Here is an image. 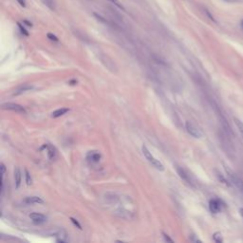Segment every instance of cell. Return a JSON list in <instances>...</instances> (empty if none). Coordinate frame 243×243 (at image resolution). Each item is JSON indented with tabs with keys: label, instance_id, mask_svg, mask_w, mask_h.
<instances>
[{
	"label": "cell",
	"instance_id": "obj_15",
	"mask_svg": "<svg viewBox=\"0 0 243 243\" xmlns=\"http://www.w3.org/2000/svg\"><path fill=\"white\" fill-rule=\"evenodd\" d=\"M151 163L154 165V167H155L156 169H158L159 171H163V170H164V166H163V164H162L160 161H158V160L155 159Z\"/></svg>",
	"mask_w": 243,
	"mask_h": 243
},
{
	"label": "cell",
	"instance_id": "obj_11",
	"mask_svg": "<svg viewBox=\"0 0 243 243\" xmlns=\"http://www.w3.org/2000/svg\"><path fill=\"white\" fill-rule=\"evenodd\" d=\"M46 147L48 148V157L50 159V160H54L56 158V155H57V151L56 149L52 146V145H46Z\"/></svg>",
	"mask_w": 243,
	"mask_h": 243
},
{
	"label": "cell",
	"instance_id": "obj_30",
	"mask_svg": "<svg viewBox=\"0 0 243 243\" xmlns=\"http://www.w3.org/2000/svg\"><path fill=\"white\" fill-rule=\"evenodd\" d=\"M239 212H240V214H241V216H243V208H241V209L239 210Z\"/></svg>",
	"mask_w": 243,
	"mask_h": 243
},
{
	"label": "cell",
	"instance_id": "obj_20",
	"mask_svg": "<svg viewBox=\"0 0 243 243\" xmlns=\"http://www.w3.org/2000/svg\"><path fill=\"white\" fill-rule=\"evenodd\" d=\"M25 177H26V182H27V184L28 185H31V182H32V180H31V174H30V172L26 169L25 170Z\"/></svg>",
	"mask_w": 243,
	"mask_h": 243
},
{
	"label": "cell",
	"instance_id": "obj_9",
	"mask_svg": "<svg viewBox=\"0 0 243 243\" xmlns=\"http://www.w3.org/2000/svg\"><path fill=\"white\" fill-rule=\"evenodd\" d=\"M21 180H22V176H21V171L19 167H15V188L18 189L21 184Z\"/></svg>",
	"mask_w": 243,
	"mask_h": 243
},
{
	"label": "cell",
	"instance_id": "obj_19",
	"mask_svg": "<svg viewBox=\"0 0 243 243\" xmlns=\"http://www.w3.org/2000/svg\"><path fill=\"white\" fill-rule=\"evenodd\" d=\"M17 26H18V28H19V30H20V31H21V33H22V34L26 35V36H29V31L26 30V28H25L22 24H20V23H17Z\"/></svg>",
	"mask_w": 243,
	"mask_h": 243
},
{
	"label": "cell",
	"instance_id": "obj_24",
	"mask_svg": "<svg viewBox=\"0 0 243 243\" xmlns=\"http://www.w3.org/2000/svg\"><path fill=\"white\" fill-rule=\"evenodd\" d=\"M162 235H163V237H164V239H165L166 241H168V242H174V240H173L172 238H170V237H168V235H166L165 233H162Z\"/></svg>",
	"mask_w": 243,
	"mask_h": 243
},
{
	"label": "cell",
	"instance_id": "obj_26",
	"mask_svg": "<svg viewBox=\"0 0 243 243\" xmlns=\"http://www.w3.org/2000/svg\"><path fill=\"white\" fill-rule=\"evenodd\" d=\"M205 14L207 15V16H208V17H209V18H210V19H211L212 21H214V22H215V19H214V17L212 16V15L210 14V11H209V10H205Z\"/></svg>",
	"mask_w": 243,
	"mask_h": 243
},
{
	"label": "cell",
	"instance_id": "obj_31",
	"mask_svg": "<svg viewBox=\"0 0 243 243\" xmlns=\"http://www.w3.org/2000/svg\"><path fill=\"white\" fill-rule=\"evenodd\" d=\"M241 26H242V28H243V21H242V23H241Z\"/></svg>",
	"mask_w": 243,
	"mask_h": 243
},
{
	"label": "cell",
	"instance_id": "obj_7",
	"mask_svg": "<svg viewBox=\"0 0 243 243\" xmlns=\"http://www.w3.org/2000/svg\"><path fill=\"white\" fill-rule=\"evenodd\" d=\"M86 158H87V160L91 161L92 162H98L102 158V155L97 151H90L87 154Z\"/></svg>",
	"mask_w": 243,
	"mask_h": 243
},
{
	"label": "cell",
	"instance_id": "obj_3",
	"mask_svg": "<svg viewBox=\"0 0 243 243\" xmlns=\"http://www.w3.org/2000/svg\"><path fill=\"white\" fill-rule=\"evenodd\" d=\"M185 126H186L187 132H188L191 136H193V137H195V138H200V137L202 136L201 131L198 128V127H197L195 124H193L192 123L186 122Z\"/></svg>",
	"mask_w": 243,
	"mask_h": 243
},
{
	"label": "cell",
	"instance_id": "obj_8",
	"mask_svg": "<svg viewBox=\"0 0 243 243\" xmlns=\"http://www.w3.org/2000/svg\"><path fill=\"white\" fill-rule=\"evenodd\" d=\"M32 88H33V86H31V85H28V84H25V85H23V86H19V87L16 89L15 92L14 93V95H19V94H22V93L26 92V91L31 90Z\"/></svg>",
	"mask_w": 243,
	"mask_h": 243
},
{
	"label": "cell",
	"instance_id": "obj_10",
	"mask_svg": "<svg viewBox=\"0 0 243 243\" xmlns=\"http://www.w3.org/2000/svg\"><path fill=\"white\" fill-rule=\"evenodd\" d=\"M25 202L28 203V204H35V203H43L44 200L39 198V197H36V196H33V197H28L25 199Z\"/></svg>",
	"mask_w": 243,
	"mask_h": 243
},
{
	"label": "cell",
	"instance_id": "obj_16",
	"mask_svg": "<svg viewBox=\"0 0 243 243\" xmlns=\"http://www.w3.org/2000/svg\"><path fill=\"white\" fill-rule=\"evenodd\" d=\"M234 121H235V124H236L237 127L238 128V130H239V132H240V134H241V137H242V139H243V123H242L240 120L237 119V118H235Z\"/></svg>",
	"mask_w": 243,
	"mask_h": 243
},
{
	"label": "cell",
	"instance_id": "obj_27",
	"mask_svg": "<svg viewBox=\"0 0 243 243\" xmlns=\"http://www.w3.org/2000/svg\"><path fill=\"white\" fill-rule=\"evenodd\" d=\"M224 1L229 3H237V2H243V0H224Z\"/></svg>",
	"mask_w": 243,
	"mask_h": 243
},
{
	"label": "cell",
	"instance_id": "obj_25",
	"mask_svg": "<svg viewBox=\"0 0 243 243\" xmlns=\"http://www.w3.org/2000/svg\"><path fill=\"white\" fill-rule=\"evenodd\" d=\"M16 1L18 2V4L22 7H26V1L25 0H16Z\"/></svg>",
	"mask_w": 243,
	"mask_h": 243
},
{
	"label": "cell",
	"instance_id": "obj_23",
	"mask_svg": "<svg viewBox=\"0 0 243 243\" xmlns=\"http://www.w3.org/2000/svg\"><path fill=\"white\" fill-rule=\"evenodd\" d=\"M0 168H1V177L4 178V174H5V172H6L5 164H4V163H1V164H0Z\"/></svg>",
	"mask_w": 243,
	"mask_h": 243
},
{
	"label": "cell",
	"instance_id": "obj_2",
	"mask_svg": "<svg viewBox=\"0 0 243 243\" xmlns=\"http://www.w3.org/2000/svg\"><path fill=\"white\" fill-rule=\"evenodd\" d=\"M2 108L15 111V112H17V113H21V114H26L27 113L26 109H25L22 106H20L18 104H15V103H5V104L2 105Z\"/></svg>",
	"mask_w": 243,
	"mask_h": 243
},
{
	"label": "cell",
	"instance_id": "obj_17",
	"mask_svg": "<svg viewBox=\"0 0 243 243\" xmlns=\"http://www.w3.org/2000/svg\"><path fill=\"white\" fill-rule=\"evenodd\" d=\"M109 2H111L112 4H114L115 6H116L117 8H119L120 10H122L123 11H125V9L124 7V5L119 1V0H108Z\"/></svg>",
	"mask_w": 243,
	"mask_h": 243
},
{
	"label": "cell",
	"instance_id": "obj_13",
	"mask_svg": "<svg viewBox=\"0 0 243 243\" xmlns=\"http://www.w3.org/2000/svg\"><path fill=\"white\" fill-rule=\"evenodd\" d=\"M41 2L47 6L49 10H56V2L55 0H41Z\"/></svg>",
	"mask_w": 243,
	"mask_h": 243
},
{
	"label": "cell",
	"instance_id": "obj_28",
	"mask_svg": "<svg viewBox=\"0 0 243 243\" xmlns=\"http://www.w3.org/2000/svg\"><path fill=\"white\" fill-rule=\"evenodd\" d=\"M23 23H24L25 25H27V26H29V27H32V23L30 22V21H28V20H23Z\"/></svg>",
	"mask_w": 243,
	"mask_h": 243
},
{
	"label": "cell",
	"instance_id": "obj_6",
	"mask_svg": "<svg viewBox=\"0 0 243 243\" xmlns=\"http://www.w3.org/2000/svg\"><path fill=\"white\" fill-rule=\"evenodd\" d=\"M30 219L32 220V221L36 224H41L44 223L47 220V217L40 213H31L30 215Z\"/></svg>",
	"mask_w": 243,
	"mask_h": 243
},
{
	"label": "cell",
	"instance_id": "obj_29",
	"mask_svg": "<svg viewBox=\"0 0 243 243\" xmlns=\"http://www.w3.org/2000/svg\"><path fill=\"white\" fill-rule=\"evenodd\" d=\"M77 83H78V82L76 81V80H71V81H69V85H71V86H74V85H76Z\"/></svg>",
	"mask_w": 243,
	"mask_h": 243
},
{
	"label": "cell",
	"instance_id": "obj_5",
	"mask_svg": "<svg viewBox=\"0 0 243 243\" xmlns=\"http://www.w3.org/2000/svg\"><path fill=\"white\" fill-rule=\"evenodd\" d=\"M177 172L180 176V178H182V181H184L186 183H188L189 185H192V181H191V178H190V175H188V173L182 168V167H180V166H177Z\"/></svg>",
	"mask_w": 243,
	"mask_h": 243
},
{
	"label": "cell",
	"instance_id": "obj_12",
	"mask_svg": "<svg viewBox=\"0 0 243 243\" xmlns=\"http://www.w3.org/2000/svg\"><path fill=\"white\" fill-rule=\"evenodd\" d=\"M142 150H143V154L145 155V159L149 161V162H152L153 161L155 160V158L152 156V154L150 153V151L148 150V148L146 147V145H143L142 146Z\"/></svg>",
	"mask_w": 243,
	"mask_h": 243
},
{
	"label": "cell",
	"instance_id": "obj_21",
	"mask_svg": "<svg viewBox=\"0 0 243 243\" xmlns=\"http://www.w3.org/2000/svg\"><path fill=\"white\" fill-rule=\"evenodd\" d=\"M47 36H48V39H49V40H52V41H54V42H58V41H59L58 37H57L56 35L52 34V33H50V32H48V33L47 34Z\"/></svg>",
	"mask_w": 243,
	"mask_h": 243
},
{
	"label": "cell",
	"instance_id": "obj_14",
	"mask_svg": "<svg viewBox=\"0 0 243 243\" xmlns=\"http://www.w3.org/2000/svg\"><path fill=\"white\" fill-rule=\"evenodd\" d=\"M69 108H60V109H57L55 111H53L52 113V118H58V117H61L63 116L64 114H66L67 112H69Z\"/></svg>",
	"mask_w": 243,
	"mask_h": 243
},
{
	"label": "cell",
	"instance_id": "obj_22",
	"mask_svg": "<svg viewBox=\"0 0 243 243\" xmlns=\"http://www.w3.org/2000/svg\"><path fill=\"white\" fill-rule=\"evenodd\" d=\"M70 220H71V222H72V223H73L75 226H77V228H78V229L82 230V226H81V224L78 222V220H77L73 219V217H70Z\"/></svg>",
	"mask_w": 243,
	"mask_h": 243
},
{
	"label": "cell",
	"instance_id": "obj_1",
	"mask_svg": "<svg viewBox=\"0 0 243 243\" xmlns=\"http://www.w3.org/2000/svg\"><path fill=\"white\" fill-rule=\"evenodd\" d=\"M226 171H227V175H228L230 182H232V184L240 192V193L243 194V181L240 178H238L234 172L230 171L229 169H226Z\"/></svg>",
	"mask_w": 243,
	"mask_h": 243
},
{
	"label": "cell",
	"instance_id": "obj_4",
	"mask_svg": "<svg viewBox=\"0 0 243 243\" xmlns=\"http://www.w3.org/2000/svg\"><path fill=\"white\" fill-rule=\"evenodd\" d=\"M209 209L212 213L217 214L220 213L221 210V202L219 199H213L209 201Z\"/></svg>",
	"mask_w": 243,
	"mask_h": 243
},
{
	"label": "cell",
	"instance_id": "obj_18",
	"mask_svg": "<svg viewBox=\"0 0 243 243\" xmlns=\"http://www.w3.org/2000/svg\"><path fill=\"white\" fill-rule=\"evenodd\" d=\"M213 238L216 242H219V243H221L223 241V238H222V236L220 233H215L213 236Z\"/></svg>",
	"mask_w": 243,
	"mask_h": 243
}]
</instances>
